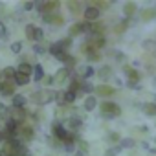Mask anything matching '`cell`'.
<instances>
[{
	"mask_svg": "<svg viewBox=\"0 0 156 156\" xmlns=\"http://www.w3.org/2000/svg\"><path fill=\"white\" fill-rule=\"evenodd\" d=\"M55 98H57V92H55V90H51V88H42V90H39V92H33V94L30 96V101L35 103V105L44 107V105H48V103H53Z\"/></svg>",
	"mask_w": 156,
	"mask_h": 156,
	"instance_id": "6da1fadb",
	"label": "cell"
},
{
	"mask_svg": "<svg viewBox=\"0 0 156 156\" xmlns=\"http://www.w3.org/2000/svg\"><path fill=\"white\" fill-rule=\"evenodd\" d=\"M99 108H101V116L105 119H114L116 116H119V107L112 101H103L99 103Z\"/></svg>",
	"mask_w": 156,
	"mask_h": 156,
	"instance_id": "7a4b0ae2",
	"label": "cell"
},
{
	"mask_svg": "<svg viewBox=\"0 0 156 156\" xmlns=\"http://www.w3.org/2000/svg\"><path fill=\"white\" fill-rule=\"evenodd\" d=\"M72 75V70H68V68H59L57 72H55V75H53V85L55 87H61V85H64L66 81H68V77Z\"/></svg>",
	"mask_w": 156,
	"mask_h": 156,
	"instance_id": "3957f363",
	"label": "cell"
},
{
	"mask_svg": "<svg viewBox=\"0 0 156 156\" xmlns=\"http://www.w3.org/2000/svg\"><path fill=\"white\" fill-rule=\"evenodd\" d=\"M28 116H30V114H28L26 108H13V107H11V119H15L20 127L26 125V118H28Z\"/></svg>",
	"mask_w": 156,
	"mask_h": 156,
	"instance_id": "277c9868",
	"label": "cell"
},
{
	"mask_svg": "<svg viewBox=\"0 0 156 156\" xmlns=\"http://www.w3.org/2000/svg\"><path fill=\"white\" fill-rule=\"evenodd\" d=\"M15 83L13 81H4L2 85H0V96L2 98H13L15 96Z\"/></svg>",
	"mask_w": 156,
	"mask_h": 156,
	"instance_id": "5b68a950",
	"label": "cell"
},
{
	"mask_svg": "<svg viewBox=\"0 0 156 156\" xmlns=\"http://www.w3.org/2000/svg\"><path fill=\"white\" fill-rule=\"evenodd\" d=\"M19 138H20L22 141H31V140H35V130H33V127L22 125V127L19 129Z\"/></svg>",
	"mask_w": 156,
	"mask_h": 156,
	"instance_id": "8992f818",
	"label": "cell"
},
{
	"mask_svg": "<svg viewBox=\"0 0 156 156\" xmlns=\"http://www.w3.org/2000/svg\"><path fill=\"white\" fill-rule=\"evenodd\" d=\"M83 15H85V20H87V22H96L101 13H99V9H98L96 6H88V8L83 11Z\"/></svg>",
	"mask_w": 156,
	"mask_h": 156,
	"instance_id": "52a82bcc",
	"label": "cell"
},
{
	"mask_svg": "<svg viewBox=\"0 0 156 156\" xmlns=\"http://www.w3.org/2000/svg\"><path fill=\"white\" fill-rule=\"evenodd\" d=\"M28 99H30V98H26L24 94H15V96L11 98V107H13V108H26Z\"/></svg>",
	"mask_w": 156,
	"mask_h": 156,
	"instance_id": "ba28073f",
	"label": "cell"
},
{
	"mask_svg": "<svg viewBox=\"0 0 156 156\" xmlns=\"http://www.w3.org/2000/svg\"><path fill=\"white\" fill-rule=\"evenodd\" d=\"M81 125H83V118H81V116H75V114H72V116L68 118V130H72V132H77Z\"/></svg>",
	"mask_w": 156,
	"mask_h": 156,
	"instance_id": "9c48e42d",
	"label": "cell"
},
{
	"mask_svg": "<svg viewBox=\"0 0 156 156\" xmlns=\"http://www.w3.org/2000/svg\"><path fill=\"white\" fill-rule=\"evenodd\" d=\"M44 77H46V73H44V66H42L41 62L33 64V77H31V79H33L35 83H41V81H44Z\"/></svg>",
	"mask_w": 156,
	"mask_h": 156,
	"instance_id": "30bf717a",
	"label": "cell"
},
{
	"mask_svg": "<svg viewBox=\"0 0 156 156\" xmlns=\"http://www.w3.org/2000/svg\"><path fill=\"white\" fill-rule=\"evenodd\" d=\"M114 92H116V90H114L112 87H108V85H99V87H96V96H99V98H110Z\"/></svg>",
	"mask_w": 156,
	"mask_h": 156,
	"instance_id": "8fae6325",
	"label": "cell"
},
{
	"mask_svg": "<svg viewBox=\"0 0 156 156\" xmlns=\"http://www.w3.org/2000/svg\"><path fill=\"white\" fill-rule=\"evenodd\" d=\"M17 72L19 73H24L28 77H33V64H30V62H19Z\"/></svg>",
	"mask_w": 156,
	"mask_h": 156,
	"instance_id": "7c38bea8",
	"label": "cell"
},
{
	"mask_svg": "<svg viewBox=\"0 0 156 156\" xmlns=\"http://www.w3.org/2000/svg\"><path fill=\"white\" fill-rule=\"evenodd\" d=\"M96 107H98V98H96V96H87V98H85V103H83V108H85L87 112H92Z\"/></svg>",
	"mask_w": 156,
	"mask_h": 156,
	"instance_id": "4fadbf2b",
	"label": "cell"
},
{
	"mask_svg": "<svg viewBox=\"0 0 156 156\" xmlns=\"http://www.w3.org/2000/svg\"><path fill=\"white\" fill-rule=\"evenodd\" d=\"M2 73H4V79H6V81H13V83H15V77H17V68H15V66H6V68H2Z\"/></svg>",
	"mask_w": 156,
	"mask_h": 156,
	"instance_id": "5bb4252c",
	"label": "cell"
},
{
	"mask_svg": "<svg viewBox=\"0 0 156 156\" xmlns=\"http://www.w3.org/2000/svg\"><path fill=\"white\" fill-rule=\"evenodd\" d=\"M98 77H99L101 81H108L110 77H112V68L110 66H101L98 70Z\"/></svg>",
	"mask_w": 156,
	"mask_h": 156,
	"instance_id": "9a60e30c",
	"label": "cell"
},
{
	"mask_svg": "<svg viewBox=\"0 0 156 156\" xmlns=\"http://www.w3.org/2000/svg\"><path fill=\"white\" fill-rule=\"evenodd\" d=\"M35 31H37V26L35 24H26L24 26V35L28 41H33L35 42Z\"/></svg>",
	"mask_w": 156,
	"mask_h": 156,
	"instance_id": "2e32d148",
	"label": "cell"
},
{
	"mask_svg": "<svg viewBox=\"0 0 156 156\" xmlns=\"http://www.w3.org/2000/svg\"><path fill=\"white\" fill-rule=\"evenodd\" d=\"M30 81H33L31 77H28V75L17 72V77H15V85H17V87H26V85H30Z\"/></svg>",
	"mask_w": 156,
	"mask_h": 156,
	"instance_id": "e0dca14e",
	"label": "cell"
},
{
	"mask_svg": "<svg viewBox=\"0 0 156 156\" xmlns=\"http://www.w3.org/2000/svg\"><path fill=\"white\" fill-rule=\"evenodd\" d=\"M9 118H11V108H9V107H6L4 103H0V119L6 123Z\"/></svg>",
	"mask_w": 156,
	"mask_h": 156,
	"instance_id": "ac0fdd59",
	"label": "cell"
},
{
	"mask_svg": "<svg viewBox=\"0 0 156 156\" xmlns=\"http://www.w3.org/2000/svg\"><path fill=\"white\" fill-rule=\"evenodd\" d=\"M9 50H11L15 55H22V51H24V42H22V41H15V42L9 46Z\"/></svg>",
	"mask_w": 156,
	"mask_h": 156,
	"instance_id": "d6986e66",
	"label": "cell"
},
{
	"mask_svg": "<svg viewBox=\"0 0 156 156\" xmlns=\"http://www.w3.org/2000/svg\"><path fill=\"white\" fill-rule=\"evenodd\" d=\"M75 99H77V94H73L70 90H64V107H70L72 103H75Z\"/></svg>",
	"mask_w": 156,
	"mask_h": 156,
	"instance_id": "ffe728a7",
	"label": "cell"
},
{
	"mask_svg": "<svg viewBox=\"0 0 156 156\" xmlns=\"http://www.w3.org/2000/svg\"><path fill=\"white\" fill-rule=\"evenodd\" d=\"M46 141H48L50 149H61V147H64V143H62V141H59L55 136H48V138H46Z\"/></svg>",
	"mask_w": 156,
	"mask_h": 156,
	"instance_id": "44dd1931",
	"label": "cell"
},
{
	"mask_svg": "<svg viewBox=\"0 0 156 156\" xmlns=\"http://www.w3.org/2000/svg\"><path fill=\"white\" fill-rule=\"evenodd\" d=\"M94 73H96V72H94V68H92V66H85V68H81V79H83V81H87V79H90Z\"/></svg>",
	"mask_w": 156,
	"mask_h": 156,
	"instance_id": "7402d4cb",
	"label": "cell"
},
{
	"mask_svg": "<svg viewBox=\"0 0 156 156\" xmlns=\"http://www.w3.org/2000/svg\"><path fill=\"white\" fill-rule=\"evenodd\" d=\"M125 73H127V77L130 79V83H132V81H138V79H140L138 72H136V70H132V68H129V66H125Z\"/></svg>",
	"mask_w": 156,
	"mask_h": 156,
	"instance_id": "603a6c76",
	"label": "cell"
},
{
	"mask_svg": "<svg viewBox=\"0 0 156 156\" xmlns=\"http://www.w3.org/2000/svg\"><path fill=\"white\" fill-rule=\"evenodd\" d=\"M134 11H136V6H134L132 2H129V4H125V6H123V13H125L127 17H132V15H134Z\"/></svg>",
	"mask_w": 156,
	"mask_h": 156,
	"instance_id": "cb8c5ba5",
	"label": "cell"
},
{
	"mask_svg": "<svg viewBox=\"0 0 156 156\" xmlns=\"http://www.w3.org/2000/svg\"><path fill=\"white\" fill-rule=\"evenodd\" d=\"M48 51V48L44 46V42H37L35 46H33V53H39V55H44Z\"/></svg>",
	"mask_w": 156,
	"mask_h": 156,
	"instance_id": "d4e9b609",
	"label": "cell"
},
{
	"mask_svg": "<svg viewBox=\"0 0 156 156\" xmlns=\"http://www.w3.org/2000/svg\"><path fill=\"white\" fill-rule=\"evenodd\" d=\"M0 39H2V41L9 39V31H8V28H6V24L2 20H0Z\"/></svg>",
	"mask_w": 156,
	"mask_h": 156,
	"instance_id": "484cf974",
	"label": "cell"
},
{
	"mask_svg": "<svg viewBox=\"0 0 156 156\" xmlns=\"http://www.w3.org/2000/svg\"><path fill=\"white\" fill-rule=\"evenodd\" d=\"M66 8H68L72 13H77V11L81 9V4H79V2H66Z\"/></svg>",
	"mask_w": 156,
	"mask_h": 156,
	"instance_id": "4316f807",
	"label": "cell"
},
{
	"mask_svg": "<svg viewBox=\"0 0 156 156\" xmlns=\"http://www.w3.org/2000/svg\"><path fill=\"white\" fill-rule=\"evenodd\" d=\"M42 39H44V30L37 26V31H35V42H42Z\"/></svg>",
	"mask_w": 156,
	"mask_h": 156,
	"instance_id": "83f0119b",
	"label": "cell"
},
{
	"mask_svg": "<svg viewBox=\"0 0 156 156\" xmlns=\"http://www.w3.org/2000/svg\"><path fill=\"white\" fill-rule=\"evenodd\" d=\"M119 147L130 149V147H134V140H130V138H127V140H121V141H119Z\"/></svg>",
	"mask_w": 156,
	"mask_h": 156,
	"instance_id": "f1b7e54d",
	"label": "cell"
},
{
	"mask_svg": "<svg viewBox=\"0 0 156 156\" xmlns=\"http://www.w3.org/2000/svg\"><path fill=\"white\" fill-rule=\"evenodd\" d=\"M20 8H22L24 11H33V9H35V2H24Z\"/></svg>",
	"mask_w": 156,
	"mask_h": 156,
	"instance_id": "f546056e",
	"label": "cell"
},
{
	"mask_svg": "<svg viewBox=\"0 0 156 156\" xmlns=\"http://www.w3.org/2000/svg\"><path fill=\"white\" fill-rule=\"evenodd\" d=\"M107 140H108V141H119V136H118L116 132H110V134L107 136Z\"/></svg>",
	"mask_w": 156,
	"mask_h": 156,
	"instance_id": "4dcf8cb0",
	"label": "cell"
},
{
	"mask_svg": "<svg viewBox=\"0 0 156 156\" xmlns=\"http://www.w3.org/2000/svg\"><path fill=\"white\" fill-rule=\"evenodd\" d=\"M44 85H46V87H51V85H53V75H46V77H44Z\"/></svg>",
	"mask_w": 156,
	"mask_h": 156,
	"instance_id": "1f68e13d",
	"label": "cell"
},
{
	"mask_svg": "<svg viewBox=\"0 0 156 156\" xmlns=\"http://www.w3.org/2000/svg\"><path fill=\"white\" fill-rule=\"evenodd\" d=\"M2 15H8V13H6V4L0 2V17H2ZM8 17H9V15H8Z\"/></svg>",
	"mask_w": 156,
	"mask_h": 156,
	"instance_id": "d6a6232c",
	"label": "cell"
},
{
	"mask_svg": "<svg viewBox=\"0 0 156 156\" xmlns=\"http://www.w3.org/2000/svg\"><path fill=\"white\" fill-rule=\"evenodd\" d=\"M75 156H88V154H87V151H83V149H77Z\"/></svg>",
	"mask_w": 156,
	"mask_h": 156,
	"instance_id": "836d02e7",
	"label": "cell"
},
{
	"mask_svg": "<svg viewBox=\"0 0 156 156\" xmlns=\"http://www.w3.org/2000/svg\"><path fill=\"white\" fill-rule=\"evenodd\" d=\"M6 141V136H4V129H0V143Z\"/></svg>",
	"mask_w": 156,
	"mask_h": 156,
	"instance_id": "e575fe53",
	"label": "cell"
},
{
	"mask_svg": "<svg viewBox=\"0 0 156 156\" xmlns=\"http://www.w3.org/2000/svg\"><path fill=\"white\" fill-rule=\"evenodd\" d=\"M4 81H6V79H4V73H2V70H0V85H2Z\"/></svg>",
	"mask_w": 156,
	"mask_h": 156,
	"instance_id": "d590c367",
	"label": "cell"
},
{
	"mask_svg": "<svg viewBox=\"0 0 156 156\" xmlns=\"http://www.w3.org/2000/svg\"><path fill=\"white\" fill-rule=\"evenodd\" d=\"M105 156H116V154H114V151L110 149V151H107V154H105Z\"/></svg>",
	"mask_w": 156,
	"mask_h": 156,
	"instance_id": "8d00e7d4",
	"label": "cell"
},
{
	"mask_svg": "<svg viewBox=\"0 0 156 156\" xmlns=\"http://www.w3.org/2000/svg\"><path fill=\"white\" fill-rule=\"evenodd\" d=\"M26 156H31V152H30V154H26Z\"/></svg>",
	"mask_w": 156,
	"mask_h": 156,
	"instance_id": "74e56055",
	"label": "cell"
}]
</instances>
